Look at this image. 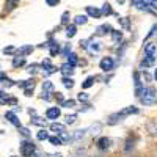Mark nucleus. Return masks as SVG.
<instances>
[{"instance_id":"nucleus-1","label":"nucleus","mask_w":157,"mask_h":157,"mask_svg":"<svg viewBox=\"0 0 157 157\" xmlns=\"http://www.w3.org/2000/svg\"><path fill=\"white\" fill-rule=\"evenodd\" d=\"M140 110L137 109V107H134V105H130V107H126V109H123L121 112H116V113H112L110 116H109V124L110 126H113V124H118L120 121H123L126 116H129V115H137Z\"/></svg>"},{"instance_id":"nucleus-2","label":"nucleus","mask_w":157,"mask_h":157,"mask_svg":"<svg viewBox=\"0 0 157 157\" xmlns=\"http://www.w3.org/2000/svg\"><path fill=\"white\" fill-rule=\"evenodd\" d=\"M155 93H157V91H155L154 88L148 86V88L143 90V93H141V96H140L138 99H140V102L143 104V105H154V104L157 102Z\"/></svg>"},{"instance_id":"nucleus-3","label":"nucleus","mask_w":157,"mask_h":157,"mask_svg":"<svg viewBox=\"0 0 157 157\" xmlns=\"http://www.w3.org/2000/svg\"><path fill=\"white\" fill-rule=\"evenodd\" d=\"M19 149H21V154L24 157H32L35 154V151H36V145H35L33 141H30V140H24L21 143Z\"/></svg>"},{"instance_id":"nucleus-4","label":"nucleus","mask_w":157,"mask_h":157,"mask_svg":"<svg viewBox=\"0 0 157 157\" xmlns=\"http://www.w3.org/2000/svg\"><path fill=\"white\" fill-rule=\"evenodd\" d=\"M99 68H101L104 72L113 71V68H115V60H113L112 57H104V58L101 60V63H99Z\"/></svg>"},{"instance_id":"nucleus-5","label":"nucleus","mask_w":157,"mask_h":157,"mask_svg":"<svg viewBox=\"0 0 157 157\" xmlns=\"http://www.w3.org/2000/svg\"><path fill=\"white\" fill-rule=\"evenodd\" d=\"M52 91H54V83H52L50 80H46L44 83H43V96H41V99H44V101H50L52 99Z\"/></svg>"},{"instance_id":"nucleus-6","label":"nucleus","mask_w":157,"mask_h":157,"mask_svg":"<svg viewBox=\"0 0 157 157\" xmlns=\"http://www.w3.org/2000/svg\"><path fill=\"white\" fill-rule=\"evenodd\" d=\"M134 83H135V96L140 98L141 93H143V90H145V86H143L141 83V78H140V72H134Z\"/></svg>"},{"instance_id":"nucleus-7","label":"nucleus","mask_w":157,"mask_h":157,"mask_svg":"<svg viewBox=\"0 0 157 157\" xmlns=\"http://www.w3.org/2000/svg\"><path fill=\"white\" fill-rule=\"evenodd\" d=\"M41 68H43V72L46 74V75H50V74H54V72H57V68L52 64V61L49 60V58H46L43 63H41Z\"/></svg>"},{"instance_id":"nucleus-8","label":"nucleus","mask_w":157,"mask_h":157,"mask_svg":"<svg viewBox=\"0 0 157 157\" xmlns=\"http://www.w3.org/2000/svg\"><path fill=\"white\" fill-rule=\"evenodd\" d=\"M155 55H157V46H155L154 43H148V44L145 46V57L155 60Z\"/></svg>"},{"instance_id":"nucleus-9","label":"nucleus","mask_w":157,"mask_h":157,"mask_svg":"<svg viewBox=\"0 0 157 157\" xmlns=\"http://www.w3.org/2000/svg\"><path fill=\"white\" fill-rule=\"evenodd\" d=\"M60 115H61L60 107H49L46 110V118H47V120H58Z\"/></svg>"},{"instance_id":"nucleus-10","label":"nucleus","mask_w":157,"mask_h":157,"mask_svg":"<svg viewBox=\"0 0 157 157\" xmlns=\"http://www.w3.org/2000/svg\"><path fill=\"white\" fill-rule=\"evenodd\" d=\"M101 49H102V46H101V43H99V41H93V39H90L86 50L90 52L91 55H94V54H98V52H101Z\"/></svg>"},{"instance_id":"nucleus-11","label":"nucleus","mask_w":157,"mask_h":157,"mask_svg":"<svg viewBox=\"0 0 157 157\" xmlns=\"http://www.w3.org/2000/svg\"><path fill=\"white\" fill-rule=\"evenodd\" d=\"M112 25L110 24H102V25H99V27L96 29V35H99V36H105V35H110L112 33Z\"/></svg>"},{"instance_id":"nucleus-12","label":"nucleus","mask_w":157,"mask_h":157,"mask_svg":"<svg viewBox=\"0 0 157 157\" xmlns=\"http://www.w3.org/2000/svg\"><path fill=\"white\" fill-rule=\"evenodd\" d=\"M46 46L49 47V52H50L52 57H55L57 54H60V52H61V50H60V46H58V43L55 41V39H50Z\"/></svg>"},{"instance_id":"nucleus-13","label":"nucleus","mask_w":157,"mask_h":157,"mask_svg":"<svg viewBox=\"0 0 157 157\" xmlns=\"http://www.w3.org/2000/svg\"><path fill=\"white\" fill-rule=\"evenodd\" d=\"M5 118H6V120H8L13 126H16L17 129L21 127V121H19V118H17V115H16L14 112H6V113H5Z\"/></svg>"},{"instance_id":"nucleus-14","label":"nucleus","mask_w":157,"mask_h":157,"mask_svg":"<svg viewBox=\"0 0 157 157\" xmlns=\"http://www.w3.org/2000/svg\"><path fill=\"white\" fill-rule=\"evenodd\" d=\"M130 5H135L140 11H151L149 2H145V0H134V2H130Z\"/></svg>"},{"instance_id":"nucleus-15","label":"nucleus","mask_w":157,"mask_h":157,"mask_svg":"<svg viewBox=\"0 0 157 157\" xmlns=\"http://www.w3.org/2000/svg\"><path fill=\"white\" fill-rule=\"evenodd\" d=\"M110 138H107V137H101L99 140H98V143H96V145H98V148L101 149V151H107L109 148H110Z\"/></svg>"},{"instance_id":"nucleus-16","label":"nucleus","mask_w":157,"mask_h":157,"mask_svg":"<svg viewBox=\"0 0 157 157\" xmlns=\"http://www.w3.org/2000/svg\"><path fill=\"white\" fill-rule=\"evenodd\" d=\"M86 14H88L90 17L99 19V17L102 16V13H101V10H99V8H96V6H86Z\"/></svg>"},{"instance_id":"nucleus-17","label":"nucleus","mask_w":157,"mask_h":157,"mask_svg":"<svg viewBox=\"0 0 157 157\" xmlns=\"http://www.w3.org/2000/svg\"><path fill=\"white\" fill-rule=\"evenodd\" d=\"M32 52H33V46H22V47L16 49V54H17L19 57H25V55L32 54Z\"/></svg>"},{"instance_id":"nucleus-18","label":"nucleus","mask_w":157,"mask_h":157,"mask_svg":"<svg viewBox=\"0 0 157 157\" xmlns=\"http://www.w3.org/2000/svg\"><path fill=\"white\" fill-rule=\"evenodd\" d=\"M50 130H52V132H55L57 135H60V134H63V132H66L64 124H60V123H52V124H50Z\"/></svg>"},{"instance_id":"nucleus-19","label":"nucleus","mask_w":157,"mask_h":157,"mask_svg":"<svg viewBox=\"0 0 157 157\" xmlns=\"http://www.w3.org/2000/svg\"><path fill=\"white\" fill-rule=\"evenodd\" d=\"M60 71L64 74V77H68V75H72L74 74V68L71 66V64L66 61L64 64H61V68H60Z\"/></svg>"},{"instance_id":"nucleus-20","label":"nucleus","mask_w":157,"mask_h":157,"mask_svg":"<svg viewBox=\"0 0 157 157\" xmlns=\"http://www.w3.org/2000/svg\"><path fill=\"white\" fill-rule=\"evenodd\" d=\"M94 82H96V77L94 75H90V77L85 78V82H82V88L83 90H88V88H91V86L94 85Z\"/></svg>"},{"instance_id":"nucleus-21","label":"nucleus","mask_w":157,"mask_h":157,"mask_svg":"<svg viewBox=\"0 0 157 157\" xmlns=\"http://www.w3.org/2000/svg\"><path fill=\"white\" fill-rule=\"evenodd\" d=\"M86 132H88V129H78V130H75V132L72 134V141H78L80 138H83Z\"/></svg>"},{"instance_id":"nucleus-22","label":"nucleus","mask_w":157,"mask_h":157,"mask_svg":"<svg viewBox=\"0 0 157 157\" xmlns=\"http://www.w3.org/2000/svg\"><path fill=\"white\" fill-rule=\"evenodd\" d=\"M86 22H88V16H85V14H77L74 17V24L75 25H85Z\"/></svg>"},{"instance_id":"nucleus-23","label":"nucleus","mask_w":157,"mask_h":157,"mask_svg":"<svg viewBox=\"0 0 157 157\" xmlns=\"http://www.w3.org/2000/svg\"><path fill=\"white\" fill-rule=\"evenodd\" d=\"M17 86L24 88V90H27V88H35V80L32 78V80H21L17 82Z\"/></svg>"},{"instance_id":"nucleus-24","label":"nucleus","mask_w":157,"mask_h":157,"mask_svg":"<svg viewBox=\"0 0 157 157\" xmlns=\"http://www.w3.org/2000/svg\"><path fill=\"white\" fill-rule=\"evenodd\" d=\"M101 13H102V16H110V14H113V10H112V6H110V3H104L102 5V8H101Z\"/></svg>"},{"instance_id":"nucleus-25","label":"nucleus","mask_w":157,"mask_h":157,"mask_svg":"<svg viewBox=\"0 0 157 157\" xmlns=\"http://www.w3.org/2000/svg\"><path fill=\"white\" fill-rule=\"evenodd\" d=\"M24 64H25V57H19V55H16L14 58H13V66H14V68L24 66Z\"/></svg>"},{"instance_id":"nucleus-26","label":"nucleus","mask_w":157,"mask_h":157,"mask_svg":"<svg viewBox=\"0 0 157 157\" xmlns=\"http://www.w3.org/2000/svg\"><path fill=\"white\" fill-rule=\"evenodd\" d=\"M75 33H77V25L75 24L68 25V27H66V36L68 38H72V36H75Z\"/></svg>"},{"instance_id":"nucleus-27","label":"nucleus","mask_w":157,"mask_h":157,"mask_svg":"<svg viewBox=\"0 0 157 157\" xmlns=\"http://www.w3.org/2000/svg\"><path fill=\"white\" fill-rule=\"evenodd\" d=\"M112 38H113V43H120L121 39H123V32L120 30H112Z\"/></svg>"},{"instance_id":"nucleus-28","label":"nucleus","mask_w":157,"mask_h":157,"mask_svg":"<svg viewBox=\"0 0 157 157\" xmlns=\"http://www.w3.org/2000/svg\"><path fill=\"white\" fill-rule=\"evenodd\" d=\"M17 3H19V0H6V3H5V11H11V10H14Z\"/></svg>"},{"instance_id":"nucleus-29","label":"nucleus","mask_w":157,"mask_h":157,"mask_svg":"<svg viewBox=\"0 0 157 157\" xmlns=\"http://www.w3.org/2000/svg\"><path fill=\"white\" fill-rule=\"evenodd\" d=\"M68 63L71 64L72 68H75V66H77V63H78V58H77V55L71 52V54L68 55Z\"/></svg>"},{"instance_id":"nucleus-30","label":"nucleus","mask_w":157,"mask_h":157,"mask_svg":"<svg viewBox=\"0 0 157 157\" xmlns=\"http://www.w3.org/2000/svg\"><path fill=\"white\" fill-rule=\"evenodd\" d=\"M154 61H155L154 58H146V57H145V58L141 60L140 66H141V68H149V66H152V64H154Z\"/></svg>"},{"instance_id":"nucleus-31","label":"nucleus","mask_w":157,"mask_h":157,"mask_svg":"<svg viewBox=\"0 0 157 157\" xmlns=\"http://www.w3.org/2000/svg\"><path fill=\"white\" fill-rule=\"evenodd\" d=\"M61 82H63L64 88H68V90H71V88L74 86V80H72L71 77H63V78H61Z\"/></svg>"},{"instance_id":"nucleus-32","label":"nucleus","mask_w":157,"mask_h":157,"mask_svg":"<svg viewBox=\"0 0 157 157\" xmlns=\"http://www.w3.org/2000/svg\"><path fill=\"white\" fill-rule=\"evenodd\" d=\"M49 141H50V145H54V146H60V145H63V141L60 140L58 135H50V137H49Z\"/></svg>"},{"instance_id":"nucleus-33","label":"nucleus","mask_w":157,"mask_h":157,"mask_svg":"<svg viewBox=\"0 0 157 157\" xmlns=\"http://www.w3.org/2000/svg\"><path fill=\"white\" fill-rule=\"evenodd\" d=\"M32 124H35V126H44V124H46V120H43V118H39V116L33 115V118H32Z\"/></svg>"},{"instance_id":"nucleus-34","label":"nucleus","mask_w":157,"mask_h":157,"mask_svg":"<svg viewBox=\"0 0 157 157\" xmlns=\"http://www.w3.org/2000/svg\"><path fill=\"white\" fill-rule=\"evenodd\" d=\"M36 138H38L39 141H44V140H49V134L46 132L44 129H41V130H39V132L36 134Z\"/></svg>"},{"instance_id":"nucleus-35","label":"nucleus","mask_w":157,"mask_h":157,"mask_svg":"<svg viewBox=\"0 0 157 157\" xmlns=\"http://www.w3.org/2000/svg\"><path fill=\"white\" fill-rule=\"evenodd\" d=\"M19 132H21V135H22V137H25V138H29V137L32 135V132H30V130H29L27 127H22V126L19 127Z\"/></svg>"},{"instance_id":"nucleus-36","label":"nucleus","mask_w":157,"mask_h":157,"mask_svg":"<svg viewBox=\"0 0 157 157\" xmlns=\"http://www.w3.org/2000/svg\"><path fill=\"white\" fill-rule=\"evenodd\" d=\"M38 68H39V64H36V63H33V64H30V66H29V69H27V72L29 74H36L38 72Z\"/></svg>"},{"instance_id":"nucleus-37","label":"nucleus","mask_w":157,"mask_h":157,"mask_svg":"<svg viewBox=\"0 0 157 157\" xmlns=\"http://www.w3.org/2000/svg\"><path fill=\"white\" fill-rule=\"evenodd\" d=\"M64 120H66V124H74V123H75V120H77V115H75V113L68 115L66 118H64Z\"/></svg>"},{"instance_id":"nucleus-38","label":"nucleus","mask_w":157,"mask_h":157,"mask_svg":"<svg viewBox=\"0 0 157 157\" xmlns=\"http://www.w3.org/2000/svg\"><path fill=\"white\" fill-rule=\"evenodd\" d=\"M69 17H71V16H69V11H64V13H63V16H61V24H63V25H68Z\"/></svg>"},{"instance_id":"nucleus-39","label":"nucleus","mask_w":157,"mask_h":157,"mask_svg":"<svg viewBox=\"0 0 157 157\" xmlns=\"http://www.w3.org/2000/svg\"><path fill=\"white\" fill-rule=\"evenodd\" d=\"M75 105V101L74 99H68V101H64L63 104H61V107H68V109H71V107H74Z\"/></svg>"},{"instance_id":"nucleus-40","label":"nucleus","mask_w":157,"mask_h":157,"mask_svg":"<svg viewBox=\"0 0 157 157\" xmlns=\"http://www.w3.org/2000/svg\"><path fill=\"white\" fill-rule=\"evenodd\" d=\"M3 54L5 55H13V54H16V49L13 47V46H8V47L3 49Z\"/></svg>"},{"instance_id":"nucleus-41","label":"nucleus","mask_w":157,"mask_h":157,"mask_svg":"<svg viewBox=\"0 0 157 157\" xmlns=\"http://www.w3.org/2000/svg\"><path fill=\"white\" fill-rule=\"evenodd\" d=\"M71 54V44H66L63 47V50H61V55H64V57H68Z\"/></svg>"},{"instance_id":"nucleus-42","label":"nucleus","mask_w":157,"mask_h":157,"mask_svg":"<svg viewBox=\"0 0 157 157\" xmlns=\"http://www.w3.org/2000/svg\"><path fill=\"white\" fill-rule=\"evenodd\" d=\"M88 130H93L91 134L96 135V134H99V130H101V124H99V123H96L94 126H91V129H88Z\"/></svg>"},{"instance_id":"nucleus-43","label":"nucleus","mask_w":157,"mask_h":157,"mask_svg":"<svg viewBox=\"0 0 157 157\" xmlns=\"http://www.w3.org/2000/svg\"><path fill=\"white\" fill-rule=\"evenodd\" d=\"M77 99L80 101V102H86V101H88V94H86V93H82V91H80V93H78V96H77Z\"/></svg>"},{"instance_id":"nucleus-44","label":"nucleus","mask_w":157,"mask_h":157,"mask_svg":"<svg viewBox=\"0 0 157 157\" xmlns=\"http://www.w3.org/2000/svg\"><path fill=\"white\" fill-rule=\"evenodd\" d=\"M54 94H55V96H54V98H55V101H58L60 104H63V102H64V99H63V94H61V93H58V91H57V93H54Z\"/></svg>"},{"instance_id":"nucleus-45","label":"nucleus","mask_w":157,"mask_h":157,"mask_svg":"<svg viewBox=\"0 0 157 157\" xmlns=\"http://www.w3.org/2000/svg\"><path fill=\"white\" fill-rule=\"evenodd\" d=\"M46 3H47V6H57L60 3V0H46Z\"/></svg>"},{"instance_id":"nucleus-46","label":"nucleus","mask_w":157,"mask_h":157,"mask_svg":"<svg viewBox=\"0 0 157 157\" xmlns=\"http://www.w3.org/2000/svg\"><path fill=\"white\" fill-rule=\"evenodd\" d=\"M126 19H127V17H123V19H118V22H121V24L124 25V27H126V29H129V22H127Z\"/></svg>"},{"instance_id":"nucleus-47","label":"nucleus","mask_w":157,"mask_h":157,"mask_svg":"<svg viewBox=\"0 0 157 157\" xmlns=\"http://www.w3.org/2000/svg\"><path fill=\"white\" fill-rule=\"evenodd\" d=\"M24 93H25V96H32L33 94V88H27V90H24Z\"/></svg>"},{"instance_id":"nucleus-48","label":"nucleus","mask_w":157,"mask_h":157,"mask_svg":"<svg viewBox=\"0 0 157 157\" xmlns=\"http://www.w3.org/2000/svg\"><path fill=\"white\" fill-rule=\"evenodd\" d=\"M149 6L152 10H157V0H149Z\"/></svg>"},{"instance_id":"nucleus-49","label":"nucleus","mask_w":157,"mask_h":157,"mask_svg":"<svg viewBox=\"0 0 157 157\" xmlns=\"http://www.w3.org/2000/svg\"><path fill=\"white\" fill-rule=\"evenodd\" d=\"M154 33H157V24H155V25H154V27H152V30H151V32H149V35H148V38H149V36H152V35H154Z\"/></svg>"},{"instance_id":"nucleus-50","label":"nucleus","mask_w":157,"mask_h":157,"mask_svg":"<svg viewBox=\"0 0 157 157\" xmlns=\"http://www.w3.org/2000/svg\"><path fill=\"white\" fill-rule=\"evenodd\" d=\"M3 99H5V93H3V91H2V90H0V102H2Z\"/></svg>"},{"instance_id":"nucleus-51","label":"nucleus","mask_w":157,"mask_h":157,"mask_svg":"<svg viewBox=\"0 0 157 157\" xmlns=\"http://www.w3.org/2000/svg\"><path fill=\"white\" fill-rule=\"evenodd\" d=\"M154 78H155V80H157V69L154 71Z\"/></svg>"},{"instance_id":"nucleus-52","label":"nucleus","mask_w":157,"mask_h":157,"mask_svg":"<svg viewBox=\"0 0 157 157\" xmlns=\"http://www.w3.org/2000/svg\"><path fill=\"white\" fill-rule=\"evenodd\" d=\"M116 2H118V3H124V0H116Z\"/></svg>"},{"instance_id":"nucleus-53","label":"nucleus","mask_w":157,"mask_h":157,"mask_svg":"<svg viewBox=\"0 0 157 157\" xmlns=\"http://www.w3.org/2000/svg\"><path fill=\"white\" fill-rule=\"evenodd\" d=\"M154 134H155V135H157V124H155V132H154Z\"/></svg>"}]
</instances>
